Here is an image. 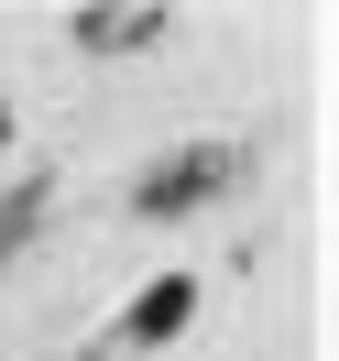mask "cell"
<instances>
[{
	"label": "cell",
	"mask_w": 339,
	"mask_h": 361,
	"mask_svg": "<svg viewBox=\"0 0 339 361\" xmlns=\"http://www.w3.org/2000/svg\"><path fill=\"white\" fill-rule=\"evenodd\" d=\"M219 186H230V154H219V142H186V154H164L154 176L132 186V208H142V219H186V208L219 197Z\"/></svg>",
	"instance_id": "obj_1"
},
{
	"label": "cell",
	"mask_w": 339,
	"mask_h": 361,
	"mask_svg": "<svg viewBox=\"0 0 339 361\" xmlns=\"http://www.w3.org/2000/svg\"><path fill=\"white\" fill-rule=\"evenodd\" d=\"M186 317H197V274H154V285H142V307L121 317V339H142V350H154V339H175Z\"/></svg>",
	"instance_id": "obj_2"
},
{
	"label": "cell",
	"mask_w": 339,
	"mask_h": 361,
	"mask_svg": "<svg viewBox=\"0 0 339 361\" xmlns=\"http://www.w3.org/2000/svg\"><path fill=\"white\" fill-rule=\"evenodd\" d=\"M154 33H164V11H88V23H77V44L121 55V44H154Z\"/></svg>",
	"instance_id": "obj_3"
},
{
	"label": "cell",
	"mask_w": 339,
	"mask_h": 361,
	"mask_svg": "<svg viewBox=\"0 0 339 361\" xmlns=\"http://www.w3.org/2000/svg\"><path fill=\"white\" fill-rule=\"evenodd\" d=\"M33 208H44V176H33V186H11V197H0V252H11V241H23V230H33Z\"/></svg>",
	"instance_id": "obj_4"
}]
</instances>
